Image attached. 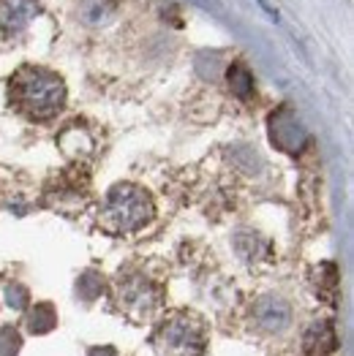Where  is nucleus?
I'll return each mask as SVG.
<instances>
[{
    "label": "nucleus",
    "instance_id": "obj_1",
    "mask_svg": "<svg viewBox=\"0 0 354 356\" xmlns=\"http://www.w3.org/2000/svg\"><path fill=\"white\" fill-rule=\"evenodd\" d=\"M63 82L49 71H38L28 68L14 79V98L20 104L22 112H28L30 118L47 120L58 115L63 106Z\"/></svg>",
    "mask_w": 354,
    "mask_h": 356
},
{
    "label": "nucleus",
    "instance_id": "obj_2",
    "mask_svg": "<svg viewBox=\"0 0 354 356\" xmlns=\"http://www.w3.org/2000/svg\"><path fill=\"white\" fill-rule=\"evenodd\" d=\"M153 215V204L145 191L134 185H118L104 207V223L109 232H137Z\"/></svg>",
    "mask_w": 354,
    "mask_h": 356
},
{
    "label": "nucleus",
    "instance_id": "obj_3",
    "mask_svg": "<svg viewBox=\"0 0 354 356\" xmlns=\"http://www.w3.org/2000/svg\"><path fill=\"white\" fill-rule=\"evenodd\" d=\"M158 356H202L205 351V327L199 318L177 313L155 334Z\"/></svg>",
    "mask_w": 354,
    "mask_h": 356
},
{
    "label": "nucleus",
    "instance_id": "obj_4",
    "mask_svg": "<svg viewBox=\"0 0 354 356\" xmlns=\"http://www.w3.org/2000/svg\"><path fill=\"white\" fill-rule=\"evenodd\" d=\"M22 3L25 0H0V25L6 30H20L30 19L28 14H20Z\"/></svg>",
    "mask_w": 354,
    "mask_h": 356
}]
</instances>
